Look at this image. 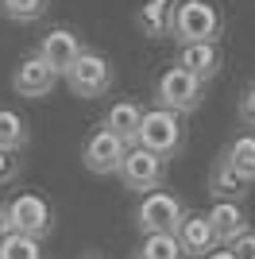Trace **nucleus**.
I'll return each instance as SVG.
<instances>
[{
    "mask_svg": "<svg viewBox=\"0 0 255 259\" xmlns=\"http://www.w3.org/2000/svg\"><path fill=\"white\" fill-rule=\"evenodd\" d=\"M224 31V20L212 0H178L174 4V23H170V39L182 47L190 43H217Z\"/></svg>",
    "mask_w": 255,
    "mask_h": 259,
    "instance_id": "f257e3e1",
    "label": "nucleus"
},
{
    "mask_svg": "<svg viewBox=\"0 0 255 259\" xmlns=\"http://www.w3.org/2000/svg\"><path fill=\"white\" fill-rule=\"evenodd\" d=\"M136 143L143 147V151L159 155L162 162L174 159V155L182 151V143H186V124H182L178 112H166V108H147L143 112V124H139L136 132Z\"/></svg>",
    "mask_w": 255,
    "mask_h": 259,
    "instance_id": "f03ea898",
    "label": "nucleus"
},
{
    "mask_svg": "<svg viewBox=\"0 0 255 259\" xmlns=\"http://www.w3.org/2000/svg\"><path fill=\"white\" fill-rule=\"evenodd\" d=\"M4 209H8V232L42 240L54 228V205L42 194H35V190H20Z\"/></svg>",
    "mask_w": 255,
    "mask_h": 259,
    "instance_id": "7ed1b4c3",
    "label": "nucleus"
},
{
    "mask_svg": "<svg viewBox=\"0 0 255 259\" xmlns=\"http://www.w3.org/2000/svg\"><path fill=\"white\" fill-rule=\"evenodd\" d=\"M66 85H70V93L81 97V101L105 97L108 89H112V62H108L101 51H89V47H85L81 58L66 70Z\"/></svg>",
    "mask_w": 255,
    "mask_h": 259,
    "instance_id": "20e7f679",
    "label": "nucleus"
},
{
    "mask_svg": "<svg viewBox=\"0 0 255 259\" xmlns=\"http://www.w3.org/2000/svg\"><path fill=\"white\" fill-rule=\"evenodd\" d=\"M182 217H186V205H182L174 194L151 190V194H143L139 205L132 209V225H136L143 236H155V232H174Z\"/></svg>",
    "mask_w": 255,
    "mask_h": 259,
    "instance_id": "39448f33",
    "label": "nucleus"
},
{
    "mask_svg": "<svg viewBox=\"0 0 255 259\" xmlns=\"http://www.w3.org/2000/svg\"><path fill=\"white\" fill-rule=\"evenodd\" d=\"M155 101H159V108H166V112L186 116V112H193V108L205 101V81L186 74L182 66H170V70H162L159 81H155Z\"/></svg>",
    "mask_w": 255,
    "mask_h": 259,
    "instance_id": "423d86ee",
    "label": "nucleus"
},
{
    "mask_svg": "<svg viewBox=\"0 0 255 259\" xmlns=\"http://www.w3.org/2000/svg\"><path fill=\"white\" fill-rule=\"evenodd\" d=\"M116 174H120V182H124V190H139V194H151V190H159V186H162L166 162H162L159 155L143 151L139 143H132Z\"/></svg>",
    "mask_w": 255,
    "mask_h": 259,
    "instance_id": "0eeeda50",
    "label": "nucleus"
},
{
    "mask_svg": "<svg viewBox=\"0 0 255 259\" xmlns=\"http://www.w3.org/2000/svg\"><path fill=\"white\" fill-rule=\"evenodd\" d=\"M128 147H132V143H124L108 128H97L93 136L81 143V162H85L89 174H116L124 155H128Z\"/></svg>",
    "mask_w": 255,
    "mask_h": 259,
    "instance_id": "6e6552de",
    "label": "nucleus"
},
{
    "mask_svg": "<svg viewBox=\"0 0 255 259\" xmlns=\"http://www.w3.org/2000/svg\"><path fill=\"white\" fill-rule=\"evenodd\" d=\"M81 51H85V43H81V35H77L74 27H54V31L42 35V43H39L35 54H39L58 77H66V70L81 58Z\"/></svg>",
    "mask_w": 255,
    "mask_h": 259,
    "instance_id": "1a4fd4ad",
    "label": "nucleus"
},
{
    "mask_svg": "<svg viewBox=\"0 0 255 259\" xmlns=\"http://www.w3.org/2000/svg\"><path fill=\"white\" fill-rule=\"evenodd\" d=\"M54 85H58V74H54L51 66L42 62L39 54H27L16 70H12V89L20 93V97L27 101H42V97H51Z\"/></svg>",
    "mask_w": 255,
    "mask_h": 259,
    "instance_id": "9d476101",
    "label": "nucleus"
},
{
    "mask_svg": "<svg viewBox=\"0 0 255 259\" xmlns=\"http://www.w3.org/2000/svg\"><path fill=\"white\" fill-rule=\"evenodd\" d=\"M174 240H178V248H182L186 259H205L212 248H221L205 213H186L178 221V228H174Z\"/></svg>",
    "mask_w": 255,
    "mask_h": 259,
    "instance_id": "9b49d317",
    "label": "nucleus"
},
{
    "mask_svg": "<svg viewBox=\"0 0 255 259\" xmlns=\"http://www.w3.org/2000/svg\"><path fill=\"white\" fill-rule=\"evenodd\" d=\"M205 217H209V225H212V232H217V244H221V248L236 244V240L247 232V209H244V201H212V209Z\"/></svg>",
    "mask_w": 255,
    "mask_h": 259,
    "instance_id": "f8f14e48",
    "label": "nucleus"
},
{
    "mask_svg": "<svg viewBox=\"0 0 255 259\" xmlns=\"http://www.w3.org/2000/svg\"><path fill=\"white\" fill-rule=\"evenodd\" d=\"M174 66H182V70L193 74L197 81H209V77L221 74V66H224L221 43H190V47H182Z\"/></svg>",
    "mask_w": 255,
    "mask_h": 259,
    "instance_id": "ddd939ff",
    "label": "nucleus"
},
{
    "mask_svg": "<svg viewBox=\"0 0 255 259\" xmlns=\"http://www.w3.org/2000/svg\"><path fill=\"white\" fill-rule=\"evenodd\" d=\"M174 4H178V0H143L139 12H136L139 35H147V39H166L170 23H174Z\"/></svg>",
    "mask_w": 255,
    "mask_h": 259,
    "instance_id": "4468645a",
    "label": "nucleus"
},
{
    "mask_svg": "<svg viewBox=\"0 0 255 259\" xmlns=\"http://www.w3.org/2000/svg\"><path fill=\"white\" fill-rule=\"evenodd\" d=\"M247 186H251V182L240 178L224 159L212 162V170H209V194H212V201H244Z\"/></svg>",
    "mask_w": 255,
    "mask_h": 259,
    "instance_id": "2eb2a0df",
    "label": "nucleus"
},
{
    "mask_svg": "<svg viewBox=\"0 0 255 259\" xmlns=\"http://www.w3.org/2000/svg\"><path fill=\"white\" fill-rule=\"evenodd\" d=\"M143 124V108L136 101H116V105H108L105 120H101V128H108L112 136H120L124 143H136V132Z\"/></svg>",
    "mask_w": 255,
    "mask_h": 259,
    "instance_id": "dca6fc26",
    "label": "nucleus"
},
{
    "mask_svg": "<svg viewBox=\"0 0 255 259\" xmlns=\"http://www.w3.org/2000/svg\"><path fill=\"white\" fill-rule=\"evenodd\" d=\"M221 159L228 162L240 178L255 182V132H240V136H232V140L224 143Z\"/></svg>",
    "mask_w": 255,
    "mask_h": 259,
    "instance_id": "f3484780",
    "label": "nucleus"
},
{
    "mask_svg": "<svg viewBox=\"0 0 255 259\" xmlns=\"http://www.w3.org/2000/svg\"><path fill=\"white\" fill-rule=\"evenodd\" d=\"M27 140H31L27 120L16 108H0V151H23Z\"/></svg>",
    "mask_w": 255,
    "mask_h": 259,
    "instance_id": "a211bd4d",
    "label": "nucleus"
},
{
    "mask_svg": "<svg viewBox=\"0 0 255 259\" xmlns=\"http://www.w3.org/2000/svg\"><path fill=\"white\" fill-rule=\"evenodd\" d=\"M136 259H186V255H182L174 232H155V236H143V240H139Z\"/></svg>",
    "mask_w": 255,
    "mask_h": 259,
    "instance_id": "6ab92c4d",
    "label": "nucleus"
},
{
    "mask_svg": "<svg viewBox=\"0 0 255 259\" xmlns=\"http://www.w3.org/2000/svg\"><path fill=\"white\" fill-rule=\"evenodd\" d=\"M0 259H42V240L20 236V232H4L0 236Z\"/></svg>",
    "mask_w": 255,
    "mask_h": 259,
    "instance_id": "aec40b11",
    "label": "nucleus"
},
{
    "mask_svg": "<svg viewBox=\"0 0 255 259\" xmlns=\"http://www.w3.org/2000/svg\"><path fill=\"white\" fill-rule=\"evenodd\" d=\"M51 0H0V16L12 23H35L39 16H47Z\"/></svg>",
    "mask_w": 255,
    "mask_h": 259,
    "instance_id": "412c9836",
    "label": "nucleus"
},
{
    "mask_svg": "<svg viewBox=\"0 0 255 259\" xmlns=\"http://www.w3.org/2000/svg\"><path fill=\"white\" fill-rule=\"evenodd\" d=\"M20 170H23L20 151H0V186L16 182V178H20Z\"/></svg>",
    "mask_w": 255,
    "mask_h": 259,
    "instance_id": "4be33fe9",
    "label": "nucleus"
},
{
    "mask_svg": "<svg viewBox=\"0 0 255 259\" xmlns=\"http://www.w3.org/2000/svg\"><path fill=\"white\" fill-rule=\"evenodd\" d=\"M236 112H240V120H244L247 128H255V85H247L244 93H240V105H236Z\"/></svg>",
    "mask_w": 255,
    "mask_h": 259,
    "instance_id": "5701e85b",
    "label": "nucleus"
},
{
    "mask_svg": "<svg viewBox=\"0 0 255 259\" xmlns=\"http://www.w3.org/2000/svg\"><path fill=\"white\" fill-rule=\"evenodd\" d=\"M228 248H232V255H236V259H255V232L247 228L244 236L236 240V244H228Z\"/></svg>",
    "mask_w": 255,
    "mask_h": 259,
    "instance_id": "b1692460",
    "label": "nucleus"
},
{
    "mask_svg": "<svg viewBox=\"0 0 255 259\" xmlns=\"http://www.w3.org/2000/svg\"><path fill=\"white\" fill-rule=\"evenodd\" d=\"M205 259H236V255H232V248H212Z\"/></svg>",
    "mask_w": 255,
    "mask_h": 259,
    "instance_id": "393cba45",
    "label": "nucleus"
},
{
    "mask_svg": "<svg viewBox=\"0 0 255 259\" xmlns=\"http://www.w3.org/2000/svg\"><path fill=\"white\" fill-rule=\"evenodd\" d=\"M8 232V209H4V201H0V236Z\"/></svg>",
    "mask_w": 255,
    "mask_h": 259,
    "instance_id": "a878e982",
    "label": "nucleus"
},
{
    "mask_svg": "<svg viewBox=\"0 0 255 259\" xmlns=\"http://www.w3.org/2000/svg\"><path fill=\"white\" fill-rule=\"evenodd\" d=\"M85 259H105V255H85Z\"/></svg>",
    "mask_w": 255,
    "mask_h": 259,
    "instance_id": "bb28decb",
    "label": "nucleus"
}]
</instances>
